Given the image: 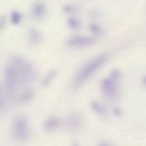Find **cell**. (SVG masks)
Wrapping results in <instances>:
<instances>
[{
  "instance_id": "6da1fadb",
  "label": "cell",
  "mask_w": 146,
  "mask_h": 146,
  "mask_svg": "<svg viewBox=\"0 0 146 146\" xmlns=\"http://www.w3.org/2000/svg\"><path fill=\"white\" fill-rule=\"evenodd\" d=\"M4 73L7 94L11 98L15 99L17 90L32 82L35 77V72L31 63L18 55L10 58Z\"/></svg>"
},
{
  "instance_id": "7a4b0ae2",
  "label": "cell",
  "mask_w": 146,
  "mask_h": 146,
  "mask_svg": "<svg viewBox=\"0 0 146 146\" xmlns=\"http://www.w3.org/2000/svg\"><path fill=\"white\" fill-rule=\"evenodd\" d=\"M108 56L104 53L101 54L91 60H90L88 63H86L83 67H81L77 74L73 79V88L75 90H78L79 87H81L90 78L93 76V74L97 71L108 60Z\"/></svg>"
},
{
  "instance_id": "3957f363",
  "label": "cell",
  "mask_w": 146,
  "mask_h": 146,
  "mask_svg": "<svg viewBox=\"0 0 146 146\" xmlns=\"http://www.w3.org/2000/svg\"><path fill=\"white\" fill-rule=\"evenodd\" d=\"M119 80L120 72L118 70H113L108 78H104L102 81L101 90L103 96L107 99L114 100L119 96Z\"/></svg>"
},
{
  "instance_id": "277c9868",
  "label": "cell",
  "mask_w": 146,
  "mask_h": 146,
  "mask_svg": "<svg viewBox=\"0 0 146 146\" xmlns=\"http://www.w3.org/2000/svg\"><path fill=\"white\" fill-rule=\"evenodd\" d=\"M12 136L18 142H25L29 138V124L24 116L18 115L14 119L12 122Z\"/></svg>"
},
{
  "instance_id": "5b68a950",
  "label": "cell",
  "mask_w": 146,
  "mask_h": 146,
  "mask_svg": "<svg viewBox=\"0 0 146 146\" xmlns=\"http://www.w3.org/2000/svg\"><path fill=\"white\" fill-rule=\"evenodd\" d=\"M95 43V39L89 36L74 35L69 38L68 45L72 47H84Z\"/></svg>"
},
{
  "instance_id": "8992f818",
  "label": "cell",
  "mask_w": 146,
  "mask_h": 146,
  "mask_svg": "<svg viewBox=\"0 0 146 146\" xmlns=\"http://www.w3.org/2000/svg\"><path fill=\"white\" fill-rule=\"evenodd\" d=\"M46 14V5L42 1H40V0H37V1H35L31 7L32 17L36 20H40V19L45 17Z\"/></svg>"
},
{
  "instance_id": "52a82bcc",
  "label": "cell",
  "mask_w": 146,
  "mask_h": 146,
  "mask_svg": "<svg viewBox=\"0 0 146 146\" xmlns=\"http://www.w3.org/2000/svg\"><path fill=\"white\" fill-rule=\"evenodd\" d=\"M68 128L70 131H78L83 127L84 120L78 113H71L67 121Z\"/></svg>"
},
{
  "instance_id": "ba28073f",
  "label": "cell",
  "mask_w": 146,
  "mask_h": 146,
  "mask_svg": "<svg viewBox=\"0 0 146 146\" xmlns=\"http://www.w3.org/2000/svg\"><path fill=\"white\" fill-rule=\"evenodd\" d=\"M59 126V119L56 116L48 117L44 123V130L47 132L54 131Z\"/></svg>"
},
{
  "instance_id": "9c48e42d",
  "label": "cell",
  "mask_w": 146,
  "mask_h": 146,
  "mask_svg": "<svg viewBox=\"0 0 146 146\" xmlns=\"http://www.w3.org/2000/svg\"><path fill=\"white\" fill-rule=\"evenodd\" d=\"M34 97V91L31 89H24L17 96L16 100L19 103H27L30 102Z\"/></svg>"
},
{
  "instance_id": "30bf717a",
  "label": "cell",
  "mask_w": 146,
  "mask_h": 146,
  "mask_svg": "<svg viewBox=\"0 0 146 146\" xmlns=\"http://www.w3.org/2000/svg\"><path fill=\"white\" fill-rule=\"evenodd\" d=\"M28 39H29V42L30 45L37 46L41 41L42 35H41L40 32L39 30H37L36 29H30L29 30Z\"/></svg>"
},
{
  "instance_id": "8fae6325",
  "label": "cell",
  "mask_w": 146,
  "mask_h": 146,
  "mask_svg": "<svg viewBox=\"0 0 146 146\" xmlns=\"http://www.w3.org/2000/svg\"><path fill=\"white\" fill-rule=\"evenodd\" d=\"M90 107H91V109L98 115L100 116H103L107 113V110H106V108L100 102H92L90 103Z\"/></svg>"
},
{
  "instance_id": "7c38bea8",
  "label": "cell",
  "mask_w": 146,
  "mask_h": 146,
  "mask_svg": "<svg viewBox=\"0 0 146 146\" xmlns=\"http://www.w3.org/2000/svg\"><path fill=\"white\" fill-rule=\"evenodd\" d=\"M56 75H57V71L55 70H51L50 71H48L42 79V84L45 87L50 85L52 80L55 78Z\"/></svg>"
},
{
  "instance_id": "4fadbf2b",
  "label": "cell",
  "mask_w": 146,
  "mask_h": 146,
  "mask_svg": "<svg viewBox=\"0 0 146 146\" xmlns=\"http://www.w3.org/2000/svg\"><path fill=\"white\" fill-rule=\"evenodd\" d=\"M67 25L71 29H79L81 28V23L78 18L70 17L67 20Z\"/></svg>"
},
{
  "instance_id": "5bb4252c",
  "label": "cell",
  "mask_w": 146,
  "mask_h": 146,
  "mask_svg": "<svg viewBox=\"0 0 146 146\" xmlns=\"http://www.w3.org/2000/svg\"><path fill=\"white\" fill-rule=\"evenodd\" d=\"M22 21V15L17 11H13L11 13V22L13 25H18Z\"/></svg>"
},
{
  "instance_id": "9a60e30c",
  "label": "cell",
  "mask_w": 146,
  "mask_h": 146,
  "mask_svg": "<svg viewBox=\"0 0 146 146\" xmlns=\"http://www.w3.org/2000/svg\"><path fill=\"white\" fill-rule=\"evenodd\" d=\"M90 29L91 30V32H92L93 34H96V35H99V34L102 33V28H101L98 24H96V23H92V24H90Z\"/></svg>"
},
{
  "instance_id": "2e32d148",
  "label": "cell",
  "mask_w": 146,
  "mask_h": 146,
  "mask_svg": "<svg viewBox=\"0 0 146 146\" xmlns=\"http://www.w3.org/2000/svg\"><path fill=\"white\" fill-rule=\"evenodd\" d=\"M5 107V98L3 92L0 90V112L3 111Z\"/></svg>"
},
{
  "instance_id": "e0dca14e",
  "label": "cell",
  "mask_w": 146,
  "mask_h": 146,
  "mask_svg": "<svg viewBox=\"0 0 146 146\" xmlns=\"http://www.w3.org/2000/svg\"><path fill=\"white\" fill-rule=\"evenodd\" d=\"M6 25V17L5 16L0 15V31L3 30Z\"/></svg>"
},
{
  "instance_id": "ac0fdd59",
  "label": "cell",
  "mask_w": 146,
  "mask_h": 146,
  "mask_svg": "<svg viewBox=\"0 0 146 146\" xmlns=\"http://www.w3.org/2000/svg\"><path fill=\"white\" fill-rule=\"evenodd\" d=\"M74 11H75V8H74V6H72V5H66V6L64 7V11L65 13H68V14L73 13V12H74Z\"/></svg>"
},
{
  "instance_id": "d6986e66",
  "label": "cell",
  "mask_w": 146,
  "mask_h": 146,
  "mask_svg": "<svg viewBox=\"0 0 146 146\" xmlns=\"http://www.w3.org/2000/svg\"><path fill=\"white\" fill-rule=\"evenodd\" d=\"M97 146H113V145L107 141H102L97 144Z\"/></svg>"
},
{
  "instance_id": "ffe728a7",
  "label": "cell",
  "mask_w": 146,
  "mask_h": 146,
  "mask_svg": "<svg viewBox=\"0 0 146 146\" xmlns=\"http://www.w3.org/2000/svg\"><path fill=\"white\" fill-rule=\"evenodd\" d=\"M113 113H114L115 115H117V116H119V115H120V112H119V110L117 109V108H114V109H113Z\"/></svg>"
},
{
  "instance_id": "44dd1931",
  "label": "cell",
  "mask_w": 146,
  "mask_h": 146,
  "mask_svg": "<svg viewBox=\"0 0 146 146\" xmlns=\"http://www.w3.org/2000/svg\"><path fill=\"white\" fill-rule=\"evenodd\" d=\"M142 83H143V84L144 86H146V76H144V77L143 78V79H142Z\"/></svg>"
},
{
  "instance_id": "7402d4cb",
  "label": "cell",
  "mask_w": 146,
  "mask_h": 146,
  "mask_svg": "<svg viewBox=\"0 0 146 146\" xmlns=\"http://www.w3.org/2000/svg\"><path fill=\"white\" fill-rule=\"evenodd\" d=\"M73 146H79L78 144H77V143H74V144H73Z\"/></svg>"
}]
</instances>
